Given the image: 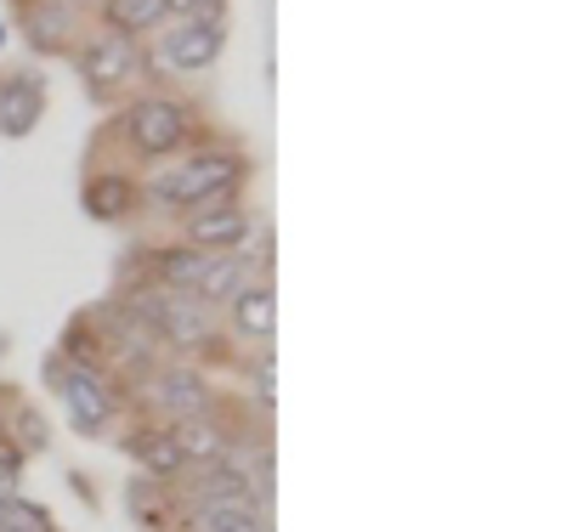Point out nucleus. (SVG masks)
<instances>
[{
    "mask_svg": "<svg viewBox=\"0 0 566 532\" xmlns=\"http://www.w3.org/2000/svg\"><path fill=\"white\" fill-rule=\"evenodd\" d=\"M244 170H250L244 154L205 148V154H187L176 170H159L154 181H142V199H154L170 216H187V210H205V205L232 199V187L244 181Z\"/></svg>",
    "mask_w": 566,
    "mask_h": 532,
    "instance_id": "1",
    "label": "nucleus"
},
{
    "mask_svg": "<svg viewBox=\"0 0 566 532\" xmlns=\"http://www.w3.org/2000/svg\"><path fill=\"white\" fill-rule=\"evenodd\" d=\"M114 125H119L125 148L136 159H170V154H181L187 142H193L199 114L187 108V103H176V96H136V103L119 108Z\"/></svg>",
    "mask_w": 566,
    "mask_h": 532,
    "instance_id": "2",
    "label": "nucleus"
},
{
    "mask_svg": "<svg viewBox=\"0 0 566 532\" xmlns=\"http://www.w3.org/2000/svg\"><path fill=\"white\" fill-rule=\"evenodd\" d=\"M74 69L85 80V96H97V103H108V96L130 91L142 80V69H148V52H142V40H125V34H85L74 45Z\"/></svg>",
    "mask_w": 566,
    "mask_h": 532,
    "instance_id": "3",
    "label": "nucleus"
},
{
    "mask_svg": "<svg viewBox=\"0 0 566 532\" xmlns=\"http://www.w3.org/2000/svg\"><path fill=\"white\" fill-rule=\"evenodd\" d=\"M52 379H57V397L69 408V425L80 430V437H97V430H108L119 419V385L108 379V368L97 363H52Z\"/></svg>",
    "mask_w": 566,
    "mask_h": 532,
    "instance_id": "4",
    "label": "nucleus"
},
{
    "mask_svg": "<svg viewBox=\"0 0 566 532\" xmlns=\"http://www.w3.org/2000/svg\"><path fill=\"white\" fill-rule=\"evenodd\" d=\"M142 397H148L154 419L159 425H176V419H199V414H216V392L205 385V374L193 363H159L142 385Z\"/></svg>",
    "mask_w": 566,
    "mask_h": 532,
    "instance_id": "5",
    "label": "nucleus"
},
{
    "mask_svg": "<svg viewBox=\"0 0 566 532\" xmlns=\"http://www.w3.org/2000/svg\"><path fill=\"white\" fill-rule=\"evenodd\" d=\"M227 45V23H170L165 34H154V63L165 74H210L221 63Z\"/></svg>",
    "mask_w": 566,
    "mask_h": 532,
    "instance_id": "6",
    "label": "nucleus"
},
{
    "mask_svg": "<svg viewBox=\"0 0 566 532\" xmlns=\"http://www.w3.org/2000/svg\"><path fill=\"white\" fill-rule=\"evenodd\" d=\"M250 232H255V216L239 199H221V205H205V210H187L181 244H193L205 255H232V250L250 244Z\"/></svg>",
    "mask_w": 566,
    "mask_h": 532,
    "instance_id": "7",
    "label": "nucleus"
},
{
    "mask_svg": "<svg viewBox=\"0 0 566 532\" xmlns=\"http://www.w3.org/2000/svg\"><path fill=\"white\" fill-rule=\"evenodd\" d=\"M221 312H227L232 341H244V346H266V341H272V328H277V295H272V283H266V278H250Z\"/></svg>",
    "mask_w": 566,
    "mask_h": 532,
    "instance_id": "8",
    "label": "nucleus"
},
{
    "mask_svg": "<svg viewBox=\"0 0 566 532\" xmlns=\"http://www.w3.org/2000/svg\"><path fill=\"white\" fill-rule=\"evenodd\" d=\"M80 210L91 221H130L142 210V181L130 170H91L80 187Z\"/></svg>",
    "mask_w": 566,
    "mask_h": 532,
    "instance_id": "9",
    "label": "nucleus"
},
{
    "mask_svg": "<svg viewBox=\"0 0 566 532\" xmlns=\"http://www.w3.org/2000/svg\"><path fill=\"white\" fill-rule=\"evenodd\" d=\"M40 119H45V80L29 74V69L0 74V136L23 142Z\"/></svg>",
    "mask_w": 566,
    "mask_h": 532,
    "instance_id": "10",
    "label": "nucleus"
},
{
    "mask_svg": "<svg viewBox=\"0 0 566 532\" xmlns=\"http://www.w3.org/2000/svg\"><path fill=\"white\" fill-rule=\"evenodd\" d=\"M23 29L34 52H52V58H74V34H80V12L63 7V0H23Z\"/></svg>",
    "mask_w": 566,
    "mask_h": 532,
    "instance_id": "11",
    "label": "nucleus"
},
{
    "mask_svg": "<svg viewBox=\"0 0 566 532\" xmlns=\"http://www.w3.org/2000/svg\"><path fill=\"white\" fill-rule=\"evenodd\" d=\"M170 442H176V453H181L187 470H199V465H216V459L232 453V425L221 419V408L216 414H199V419H176L170 425Z\"/></svg>",
    "mask_w": 566,
    "mask_h": 532,
    "instance_id": "12",
    "label": "nucleus"
},
{
    "mask_svg": "<svg viewBox=\"0 0 566 532\" xmlns=\"http://www.w3.org/2000/svg\"><path fill=\"white\" fill-rule=\"evenodd\" d=\"M125 453L148 470V481H181V476H187V465H181V453H176V442H170V425H159V419L136 425L130 437H125Z\"/></svg>",
    "mask_w": 566,
    "mask_h": 532,
    "instance_id": "13",
    "label": "nucleus"
},
{
    "mask_svg": "<svg viewBox=\"0 0 566 532\" xmlns=\"http://www.w3.org/2000/svg\"><path fill=\"white\" fill-rule=\"evenodd\" d=\"M255 267H261V261H255V255H244V250H232V255H210V261H205V278H199L193 295L216 312V306H227L232 295H239V289H244L250 278H261Z\"/></svg>",
    "mask_w": 566,
    "mask_h": 532,
    "instance_id": "14",
    "label": "nucleus"
},
{
    "mask_svg": "<svg viewBox=\"0 0 566 532\" xmlns=\"http://www.w3.org/2000/svg\"><path fill=\"white\" fill-rule=\"evenodd\" d=\"M103 29L108 34H125V40H148L159 34L170 18H165V0H103Z\"/></svg>",
    "mask_w": 566,
    "mask_h": 532,
    "instance_id": "15",
    "label": "nucleus"
},
{
    "mask_svg": "<svg viewBox=\"0 0 566 532\" xmlns=\"http://www.w3.org/2000/svg\"><path fill=\"white\" fill-rule=\"evenodd\" d=\"M205 250H193V244H165V250H154V283L159 289H176V295H193L199 289V278H205Z\"/></svg>",
    "mask_w": 566,
    "mask_h": 532,
    "instance_id": "16",
    "label": "nucleus"
},
{
    "mask_svg": "<svg viewBox=\"0 0 566 532\" xmlns=\"http://www.w3.org/2000/svg\"><path fill=\"white\" fill-rule=\"evenodd\" d=\"M193 532H266V504H216V510H187Z\"/></svg>",
    "mask_w": 566,
    "mask_h": 532,
    "instance_id": "17",
    "label": "nucleus"
},
{
    "mask_svg": "<svg viewBox=\"0 0 566 532\" xmlns=\"http://www.w3.org/2000/svg\"><path fill=\"white\" fill-rule=\"evenodd\" d=\"M0 532H57V521L45 515L40 504H29V499L7 493V499H0Z\"/></svg>",
    "mask_w": 566,
    "mask_h": 532,
    "instance_id": "18",
    "label": "nucleus"
},
{
    "mask_svg": "<svg viewBox=\"0 0 566 532\" xmlns=\"http://www.w3.org/2000/svg\"><path fill=\"white\" fill-rule=\"evenodd\" d=\"M170 23H227V0H165Z\"/></svg>",
    "mask_w": 566,
    "mask_h": 532,
    "instance_id": "19",
    "label": "nucleus"
},
{
    "mask_svg": "<svg viewBox=\"0 0 566 532\" xmlns=\"http://www.w3.org/2000/svg\"><path fill=\"white\" fill-rule=\"evenodd\" d=\"M250 397H255V408H272V357L266 352H255V363H250Z\"/></svg>",
    "mask_w": 566,
    "mask_h": 532,
    "instance_id": "20",
    "label": "nucleus"
},
{
    "mask_svg": "<svg viewBox=\"0 0 566 532\" xmlns=\"http://www.w3.org/2000/svg\"><path fill=\"white\" fill-rule=\"evenodd\" d=\"M63 7H74V12H80V7H103V0H63Z\"/></svg>",
    "mask_w": 566,
    "mask_h": 532,
    "instance_id": "21",
    "label": "nucleus"
},
{
    "mask_svg": "<svg viewBox=\"0 0 566 532\" xmlns=\"http://www.w3.org/2000/svg\"><path fill=\"white\" fill-rule=\"evenodd\" d=\"M0 45H7V23H0Z\"/></svg>",
    "mask_w": 566,
    "mask_h": 532,
    "instance_id": "22",
    "label": "nucleus"
}]
</instances>
